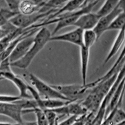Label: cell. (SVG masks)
<instances>
[{"instance_id":"cell-13","label":"cell","mask_w":125,"mask_h":125,"mask_svg":"<svg viewBox=\"0 0 125 125\" xmlns=\"http://www.w3.org/2000/svg\"><path fill=\"white\" fill-rule=\"evenodd\" d=\"M89 1H80V0H75V1H68L65 3L61 8L57 10L55 13L50 15L46 21L52 20L55 18L58 17V16L62 14H65L68 13H71L75 11L80 10L86 6Z\"/></svg>"},{"instance_id":"cell-16","label":"cell","mask_w":125,"mask_h":125,"mask_svg":"<svg viewBox=\"0 0 125 125\" xmlns=\"http://www.w3.org/2000/svg\"><path fill=\"white\" fill-rule=\"evenodd\" d=\"M125 41V27L121 29V30H119V33H118V35H117L116 38L115 40L114 41V43L113 44L112 47H111V50L109 51V53L107 55L106 58L105 60L104 61L103 66H104V64H106L107 62L112 58L115 55L119 49L121 48V47L122 46L123 44H124Z\"/></svg>"},{"instance_id":"cell-1","label":"cell","mask_w":125,"mask_h":125,"mask_svg":"<svg viewBox=\"0 0 125 125\" xmlns=\"http://www.w3.org/2000/svg\"><path fill=\"white\" fill-rule=\"evenodd\" d=\"M99 2H100V1H89L86 6H84V7H83L82 8L80 9V10L75 11L74 12H71V13L61 14V15L58 16V17L54 19L48 20V21H45L40 23L39 24H36L30 27V29H40L41 27H44V26L56 23V24L55 28H54L53 32L51 33V36H53L55 35L61 29L64 28L68 27V26H74V23L76 22L78 19L81 16L86 14V13L91 12L93 8Z\"/></svg>"},{"instance_id":"cell-24","label":"cell","mask_w":125,"mask_h":125,"mask_svg":"<svg viewBox=\"0 0 125 125\" xmlns=\"http://www.w3.org/2000/svg\"><path fill=\"white\" fill-rule=\"evenodd\" d=\"M111 111L113 112V116L111 119L110 125H118L120 123L125 121V111L122 108L116 105Z\"/></svg>"},{"instance_id":"cell-15","label":"cell","mask_w":125,"mask_h":125,"mask_svg":"<svg viewBox=\"0 0 125 125\" xmlns=\"http://www.w3.org/2000/svg\"><path fill=\"white\" fill-rule=\"evenodd\" d=\"M80 60H81V74L83 84H87V74H88V64L90 59V49L84 46L80 47Z\"/></svg>"},{"instance_id":"cell-5","label":"cell","mask_w":125,"mask_h":125,"mask_svg":"<svg viewBox=\"0 0 125 125\" xmlns=\"http://www.w3.org/2000/svg\"><path fill=\"white\" fill-rule=\"evenodd\" d=\"M58 10H51L45 13L38 12L29 15H24L22 14H18L9 21L13 25L18 28L22 30H26L30 28L32 26L36 24V22L46 16H50L55 13Z\"/></svg>"},{"instance_id":"cell-30","label":"cell","mask_w":125,"mask_h":125,"mask_svg":"<svg viewBox=\"0 0 125 125\" xmlns=\"http://www.w3.org/2000/svg\"><path fill=\"white\" fill-rule=\"evenodd\" d=\"M87 115H88V114L86 115H83L80 117H78V119L74 121V123L72 125H84Z\"/></svg>"},{"instance_id":"cell-18","label":"cell","mask_w":125,"mask_h":125,"mask_svg":"<svg viewBox=\"0 0 125 125\" xmlns=\"http://www.w3.org/2000/svg\"><path fill=\"white\" fill-rule=\"evenodd\" d=\"M125 58V44L123 47V48L122 51H121V53H120L119 56H118V59H117V60L116 61V62H115V64H114L113 65V66L111 67V68L110 69V70H109V71H108V72L104 74V75L102 77H101V78H100L99 79H98V80H95V81H94V83L95 84V85L96 86L97 84H98L99 83H100L103 82V81H105L106 80L108 79L109 77L111 76L116 71V70L118 68V67H119L120 62L122 61V60H123Z\"/></svg>"},{"instance_id":"cell-4","label":"cell","mask_w":125,"mask_h":125,"mask_svg":"<svg viewBox=\"0 0 125 125\" xmlns=\"http://www.w3.org/2000/svg\"><path fill=\"white\" fill-rule=\"evenodd\" d=\"M24 76L26 80H29L31 84V86L36 90L41 99H57L69 101L65 97L54 89L51 84H47L33 73H26L24 74Z\"/></svg>"},{"instance_id":"cell-32","label":"cell","mask_w":125,"mask_h":125,"mask_svg":"<svg viewBox=\"0 0 125 125\" xmlns=\"http://www.w3.org/2000/svg\"><path fill=\"white\" fill-rule=\"evenodd\" d=\"M0 125H14V124L9 123H1L0 122Z\"/></svg>"},{"instance_id":"cell-28","label":"cell","mask_w":125,"mask_h":125,"mask_svg":"<svg viewBox=\"0 0 125 125\" xmlns=\"http://www.w3.org/2000/svg\"><path fill=\"white\" fill-rule=\"evenodd\" d=\"M6 5L8 6V9L11 12L16 14L20 13L19 8H20V4L21 1L17 0H6L5 1Z\"/></svg>"},{"instance_id":"cell-14","label":"cell","mask_w":125,"mask_h":125,"mask_svg":"<svg viewBox=\"0 0 125 125\" xmlns=\"http://www.w3.org/2000/svg\"><path fill=\"white\" fill-rule=\"evenodd\" d=\"M46 1H32V0H25L21 1L20 4V14L24 15L34 14L40 12L41 10L44 6Z\"/></svg>"},{"instance_id":"cell-17","label":"cell","mask_w":125,"mask_h":125,"mask_svg":"<svg viewBox=\"0 0 125 125\" xmlns=\"http://www.w3.org/2000/svg\"><path fill=\"white\" fill-rule=\"evenodd\" d=\"M36 103L38 104V108L41 109H54L56 108H60L63 106L66 105L71 101H64L61 100H57V99H47L43 100L40 98L39 100H36Z\"/></svg>"},{"instance_id":"cell-31","label":"cell","mask_w":125,"mask_h":125,"mask_svg":"<svg viewBox=\"0 0 125 125\" xmlns=\"http://www.w3.org/2000/svg\"><path fill=\"white\" fill-rule=\"evenodd\" d=\"M14 125H37L36 121H24L20 123H16Z\"/></svg>"},{"instance_id":"cell-19","label":"cell","mask_w":125,"mask_h":125,"mask_svg":"<svg viewBox=\"0 0 125 125\" xmlns=\"http://www.w3.org/2000/svg\"><path fill=\"white\" fill-rule=\"evenodd\" d=\"M119 2V1H116V0L106 1L100 8V10H98L96 13L98 14V16L100 18L103 16H105L109 14V13H111L115 10Z\"/></svg>"},{"instance_id":"cell-8","label":"cell","mask_w":125,"mask_h":125,"mask_svg":"<svg viewBox=\"0 0 125 125\" xmlns=\"http://www.w3.org/2000/svg\"><path fill=\"white\" fill-rule=\"evenodd\" d=\"M51 110L54 111L58 116H60V117L64 116H76L80 117L88 114V111L81 104L80 101L70 102L63 106Z\"/></svg>"},{"instance_id":"cell-6","label":"cell","mask_w":125,"mask_h":125,"mask_svg":"<svg viewBox=\"0 0 125 125\" xmlns=\"http://www.w3.org/2000/svg\"><path fill=\"white\" fill-rule=\"evenodd\" d=\"M39 30L40 29H34L31 33L24 36L17 43L12 53L9 56L10 63L19 61L26 55L32 44H33L35 33H37Z\"/></svg>"},{"instance_id":"cell-10","label":"cell","mask_w":125,"mask_h":125,"mask_svg":"<svg viewBox=\"0 0 125 125\" xmlns=\"http://www.w3.org/2000/svg\"><path fill=\"white\" fill-rule=\"evenodd\" d=\"M83 30L76 28L75 30L67 33L51 36L50 41H57L68 42L71 44H75L80 48L83 45Z\"/></svg>"},{"instance_id":"cell-9","label":"cell","mask_w":125,"mask_h":125,"mask_svg":"<svg viewBox=\"0 0 125 125\" xmlns=\"http://www.w3.org/2000/svg\"><path fill=\"white\" fill-rule=\"evenodd\" d=\"M0 76L3 79H6L13 83L20 92L19 96L20 98L24 99H33L32 96L28 93L29 84H26L21 78L16 75L12 70L6 72L0 73Z\"/></svg>"},{"instance_id":"cell-25","label":"cell","mask_w":125,"mask_h":125,"mask_svg":"<svg viewBox=\"0 0 125 125\" xmlns=\"http://www.w3.org/2000/svg\"><path fill=\"white\" fill-rule=\"evenodd\" d=\"M17 14L10 11L8 9L0 8V27L8 23Z\"/></svg>"},{"instance_id":"cell-22","label":"cell","mask_w":125,"mask_h":125,"mask_svg":"<svg viewBox=\"0 0 125 125\" xmlns=\"http://www.w3.org/2000/svg\"><path fill=\"white\" fill-rule=\"evenodd\" d=\"M125 27V8L119 15L115 19L111 25L108 28V30H121Z\"/></svg>"},{"instance_id":"cell-2","label":"cell","mask_w":125,"mask_h":125,"mask_svg":"<svg viewBox=\"0 0 125 125\" xmlns=\"http://www.w3.org/2000/svg\"><path fill=\"white\" fill-rule=\"evenodd\" d=\"M51 33L46 27H41L34 36V42L26 55L19 61L11 63V66L21 70H26L31 64L38 54L43 50L46 44L50 41Z\"/></svg>"},{"instance_id":"cell-26","label":"cell","mask_w":125,"mask_h":125,"mask_svg":"<svg viewBox=\"0 0 125 125\" xmlns=\"http://www.w3.org/2000/svg\"><path fill=\"white\" fill-rule=\"evenodd\" d=\"M18 28L8 21L6 24L0 27V41L6 38L9 34H11L17 30Z\"/></svg>"},{"instance_id":"cell-3","label":"cell","mask_w":125,"mask_h":125,"mask_svg":"<svg viewBox=\"0 0 125 125\" xmlns=\"http://www.w3.org/2000/svg\"><path fill=\"white\" fill-rule=\"evenodd\" d=\"M61 95L65 97L69 101L81 102L87 95L88 91L93 88L91 83L86 84H51Z\"/></svg>"},{"instance_id":"cell-12","label":"cell","mask_w":125,"mask_h":125,"mask_svg":"<svg viewBox=\"0 0 125 125\" xmlns=\"http://www.w3.org/2000/svg\"><path fill=\"white\" fill-rule=\"evenodd\" d=\"M100 18L96 13H88L81 16L74 23V26L78 28L85 30H94Z\"/></svg>"},{"instance_id":"cell-33","label":"cell","mask_w":125,"mask_h":125,"mask_svg":"<svg viewBox=\"0 0 125 125\" xmlns=\"http://www.w3.org/2000/svg\"><path fill=\"white\" fill-rule=\"evenodd\" d=\"M3 80V78H2V77L1 76H0V81H1V80Z\"/></svg>"},{"instance_id":"cell-7","label":"cell","mask_w":125,"mask_h":125,"mask_svg":"<svg viewBox=\"0 0 125 125\" xmlns=\"http://www.w3.org/2000/svg\"><path fill=\"white\" fill-rule=\"evenodd\" d=\"M125 1H119L116 7L111 13L100 19L96 26L93 30L96 34L98 40L106 31H108V28L109 26L111 25L115 19L125 10Z\"/></svg>"},{"instance_id":"cell-11","label":"cell","mask_w":125,"mask_h":125,"mask_svg":"<svg viewBox=\"0 0 125 125\" xmlns=\"http://www.w3.org/2000/svg\"><path fill=\"white\" fill-rule=\"evenodd\" d=\"M22 109L15 103H0V115L6 116L16 123L23 121Z\"/></svg>"},{"instance_id":"cell-29","label":"cell","mask_w":125,"mask_h":125,"mask_svg":"<svg viewBox=\"0 0 125 125\" xmlns=\"http://www.w3.org/2000/svg\"><path fill=\"white\" fill-rule=\"evenodd\" d=\"M20 99L21 98L19 96L0 94V103H14Z\"/></svg>"},{"instance_id":"cell-21","label":"cell","mask_w":125,"mask_h":125,"mask_svg":"<svg viewBox=\"0 0 125 125\" xmlns=\"http://www.w3.org/2000/svg\"><path fill=\"white\" fill-rule=\"evenodd\" d=\"M98 40L96 34L93 30H85L83 31V43L84 47L90 49Z\"/></svg>"},{"instance_id":"cell-23","label":"cell","mask_w":125,"mask_h":125,"mask_svg":"<svg viewBox=\"0 0 125 125\" xmlns=\"http://www.w3.org/2000/svg\"><path fill=\"white\" fill-rule=\"evenodd\" d=\"M33 113L35 114L36 118V125H48V123L47 121L46 118L45 116L44 112L41 110L40 108H34L30 110L23 111L22 113Z\"/></svg>"},{"instance_id":"cell-27","label":"cell","mask_w":125,"mask_h":125,"mask_svg":"<svg viewBox=\"0 0 125 125\" xmlns=\"http://www.w3.org/2000/svg\"><path fill=\"white\" fill-rule=\"evenodd\" d=\"M41 110L44 112L47 121L48 123V125H56L58 123V119L59 118L54 111H52L51 109H44Z\"/></svg>"},{"instance_id":"cell-20","label":"cell","mask_w":125,"mask_h":125,"mask_svg":"<svg viewBox=\"0 0 125 125\" xmlns=\"http://www.w3.org/2000/svg\"><path fill=\"white\" fill-rule=\"evenodd\" d=\"M24 31H25V30L18 28L13 33L9 34L6 38L1 40L0 41V54H1L3 51L6 50V48L8 46L9 44L11 43L12 41L18 38L21 35Z\"/></svg>"}]
</instances>
